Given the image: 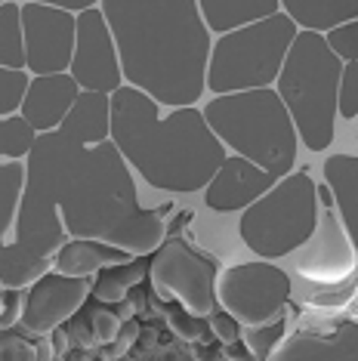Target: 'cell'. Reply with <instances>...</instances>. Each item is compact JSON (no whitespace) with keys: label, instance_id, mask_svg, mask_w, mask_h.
<instances>
[{"label":"cell","instance_id":"8","mask_svg":"<svg viewBox=\"0 0 358 361\" xmlns=\"http://www.w3.org/2000/svg\"><path fill=\"white\" fill-rule=\"evenodd\" d=\"M290 293V275L266 259L238 262L216 278V306L247 327L268 324L284 315Z\"/></svg>","mask_w":358,"mask_h":361},{"label":"cell","instance_id":"12","mask_svg":"<svg viewBox=\"0 0 358 361\" xmlns=\"http://www.w3.org/2000/svg\"><path fill=\"white\" fill-rule=\"evenodd\" d=\"M355 257L358 253L352 250V241H349L337 210L321 207L312 238L297 253V272L300 278L319 287H333L355 275Z\"/></svg>","mask_w":358,"mask_h":361},{"label":"cell","instance_id":"34","mask_svg":"<svg viewBox=\"0 0 358 361\" xmlns=\"http://www.w3.org/2000/svg\"><path fill=\"white\" fill-rule=\"evenodd\" d=\"M0 327H10L22 318V300H25V290H19V287H13V290L0 293Z\"/></svg>","mask_w":358,"mask_h":361},{"label":"cell","instance_id":"38","mask_svg":"<svg viewBox=\"0 0 358 361\" xmlns=\"http://www.w3.org/2000/svg\"><path fill=\"white\" fill-rule=\"evenodd\" d=\"M118 361H130V358H118Z\"/></svg>","mask_w":358,"mask_h":361},{"label":"cell","instance_id":"2","mask_svg":"<svg viewBox=\"0 0 358 361\" xmlns=\"http://www.w3.org/2000/svg\"><path fill=\"white\" fill-rule=\"evenodd\" d=\"M127 87L167 109H195L204 96L214 40L195 0H105Z\"/></svg>","mask_w":358,"mask_h":361},{"label":"cell","instance_id":"32","mask_svg":"<svg viewBox=\"0 0 358 361\" xmlns=\"http://www.w3.org/2000/svg\"><path fill=\"white\" fill-rule=\"evenodd\" d=\"M207 322H210V334H214L219 343H226V346H235V343L241 340V324L235 322L229 312H223V309L210 312Z\"/></svg>","mask_w":358,"mask_h":361},{"label":"cell","instance_id":"23","mask_svg":"<svg viewBox=\"0 0 358 361\" xmlns=\"http://www.w3.org/2000/svg\"><path fill=\"white\" fill-rule=\"evenodd\" d=\"M337 346L328 340H315V336H290V340H284L278 349L272 352V358L268 361H331Z\"/></svg>","mask_w":358,"mask_h":361},{"label":"cell","instance_id":"14","mask_svg":"<svg viewBox=\"0 0 358 361\" xmlns=\"http://www.w3.org/2000/svg\"><path fill=\"white\" fill-rule=\"evenodd\" d=\"M275 183L278 179H272L257 164L244 161L238 154H229L204 188V207L214 213H235V210L244 213L250 204L263 198Z\"/></svg>","mask_w":358,"mask_h":361},{"label":"cell","instance_id":"35","mask_svg":"<svg viewBox=\"0 0 358 361\" xmlns=\"http://www.w3.org/2000/svg\"><path fill=\"white\" fill-rule=\"evenodd\" d=\"M149 361H195L185 349H179V346H161L158 352H152Z\"/></svg>","mask_w":358,"mask_h":361},{"label":"cell","instance_id":"31","mask_svg":"<svg viewBox=\"0 0 358 361\" xmlns=\"http://www.w3.org/2000/svg\"><path fill=\"white\" fill-rule=\"evenodd\" d=\"M140 322L136 318H130V322H124L121 324V334L115 336V343L111 346H102V352H99V358L102 361H118V358H124L127 352H130V346H136L140 343Z\"/></svg>","mask_w":358,"mask_h":361},{"label":"cell","instance_id":"24","mask_svg":"<svg viewBox=\"0 0 358 361\" xmlns=\"http://www.w3.org/2000/svg\"><path fill=\"white\" fill-rule=\"evenodd\" d=\"M284 331H288V318L278 315L275 322H268V324L247 327L241 336H244V343H247L250 355H257L259 361H268L272 358V352L284 343Z\"/></svg>","mask_w":358,"mask_h":361},{"label":"cell","instance_id":"10","mask_svg":"<svg viewBox=\"0 0 358 361\" xmlns=\"http://www.w3.org/2000/svg\"><path fill=\"white\" fill-rule=\"evenodd\" d=\"M25 68L35 78L68 75L78 40V16L62 13L56 4H22Z\"/></svg>","mask_w":358,"mask_h":361},{"label":"cell","instance_id":"36","mask_svg":"<svg viewBox=\"0 0 358 361\" xmlns=\"http://www.w3.org/2000/svg\"><path fill=\"white\" fill-rule=\"evenodd\" d=\"M68 334H65V327H56V331L50 334V349L56 352V355H59V358H65V355H68Z\"/></svg>","mask_w":358,"mask_h":361},{"label":"cell","instance_id":"16","mask_svg":"<svg viewBox=\"0 0 358 361\" xmlns=\"http://www.w3.org/2000/svg\"><path fill=\"white\" fill-rule=\"evenodd\" d=\"M321 170L333 210L352 241V250L358 253V154H331Z\"/></svg>","mask_w":358,"mask_h":361},{"label":"cell","instance_id":"5","mask_svg":"<svg viewBox=\"0 0 358 361\" xmlns=\"http://www.w3.org/2000/svg\"><path fill=\"white\" fill-rule=\"evenodd\" d=\"M343 68L346 65L333 56L324 35L315 31H300L281 65L275 93L309 152H324L333 142Z\"/></svg>","mask_w":358,"mask_h":361},{"label":"cell","instance_id":"1","mask_svg":"<svg viewBox=\"0 0 358 361\" xmlns=\"http://www.w3.org/2000/svg\"><path fill=\"white\" fill-rule=\"evenodd\" d=\"M62 228L75 238L105 241L130 257H149L167 235L161 213L140 207L115 145L84 149L56 130L37 136L31 149L19 244L35 262H47L44 257L56 250Z\"/></svg>","mask_w":358,"mask_h":361},{"label":"cell","instance_id":"37","mask_svg":"<svg viewBox=\"0 0 358 361\" xmlns=\"http://www.w3.org/2000/svg\"><path fill=\"white\" fill-rule=\"evenodd\" d=\"M65 361H96V349H68V355H65Z\"/></svg>","mask_w":358,"mask_h":361},{"label":"cell","instance_id":"22","mask_svg":"<svg viewBox=\"0 0 358 361\" xmlns=\"http://www.w3.org/2000/svg\"><path fill=\"white\" fill-rule=\"evenodd\" d=\"M0 68L25 71V35H22V4H0Z\"/></svg>","mask_w":358,"mask_h":361},{"label":"cell","instance_id":"29","mask_svg":"<svg viewBox=\"0 0 358 361\" xmlns=\"http://www.w3.org/2000/svg\"><path fill=\"white\" fill-rule=\"evenodd\" d=\"M121 315L115 312H105V309H93L90 312V331H93V340L96 346H111L115 336L121 334Z\"/></svg>","mask_w":358,"mask_h":361},{"label":"cell","instance_id":"20","mask_svg":"<svg viewBox=\"0 0 358 361\" xmlns=\"http://www.w3.org/2000/svg\"><path fill=\"white\" fill-rule=\"evenodd\" d=\"M281 13L303 31L331 35L333 28L358 22V0H281Z\"/></svg>","mask_w":358,"mask_h":361},{"label":"cell","instance_id":"4","mask_svg":"<svg viewBox=\"0 0 358 361\" xmlns=\"http://www.w3.org/2000/svg\"><path fill=\"white\" fill-rule=\"evenodd\" d=\"M204 121L226 149L257 164L272 179L294 173L300 136L275 90L214 96L204 105Z\"/></svg>","mask_w":358,"mask_h":361},{"label":"cell","instance_id":"13","mask_svg":"<svg viewBox=\"0 0 358 361\" xmlns=\"http://www.w3.org/2000/svg\"><path fill=\"white\" fill-rule=\"evenodd\" d=\"M87 297H90L87 278H68V275H59V272H44L25 290L19 324L37 336L53 334L56 327L71 322V318L78 315V309H84Z\"/></svg>","mask_w":358,"mask_h":361},{"label":"cell","instance_id":"28","mask_svg":"<svg viewBox=\"0 0 358 361\" xmlns=\"http://www.w3.org/2000/svg\"><path fill=\"white\" fill-rule=\"evenodd\" d=\"M324 40H328L333 56H337L343 65L358 62V22H349L343 28H333L331 35H324Z\"/></svg>","mask_w":358,"mask_h":361},{"label":"cell","instance_id":"21","mask_svg":"<svg viewBox=\"0 0 358 361\" xmlns=\"http://www.w3.org/2000/svg\"><path fill=\"white\" fill-rule=\"evenodd\" d=\"M149 266H152V259L136 257L130 262H121V266L102 269V272L93 278V284H90V297L96 302H121L136 284L145 281Z\"/></svg>","mask_w":358,"mask_h":361},{"label":"cell","instance_id":"6","mask_svg":"<svg viewBox=\"0 0 358 361\" xmlns=\"http://www.w3.org/2000/svg\"><path fill=\"white\" fill-rule=\"evenodd\" d=\"M319 210V185L303 167L278 179L263 198L241 213L238 235L244 247L272 262L297 253L312 238Z\"/></svg>","mask_w":358,"mask_h":361},{"label":"cell","instance_id":"30","mask_svg":"<svg viewBox=\"0 0 358 361\" xmlns=\"http://www.w3.org/2000/svg\"><path fill=\"white\" fill-rule=\"evenodd\" d=\"M340 118L346 121L358 118V62L343 68V80H340Z\"/></svg>","mask_w":358,"mask_h":361},{"label":"cell","instance_id":"39","mask_svg":"<svg viewBox=\"0 0 358 361\" xmlns=\"http://www.w3.org/2000/svg\"><path fill=\"white\" fill-rule=\"evenodd\" d=\"M0 281H4V278H0Z\"/></svg>","mask_w":358,"mask_h":361},{"label":"cell","instance_id":"7","mask_svg":"<svg viewBox=\"0 0 358 361\" xmlns=\"http://www.w3.org/2000/svg\"><path fill=\"white\" fill-rule=\"evenodd\" d=\"M297 35L300 28L284 13H275L257 25L223 35L210 50L207 90L214 96L272 90Z\"/></svg>","mask_w":358,"mask_h":361},{"label":"cell","instance_id":"17","mask_svg":"<svg viewBox=\"0 0 358 361\" xmlns=\"http://www.w3.org/2000/svg\"><path fill=\"white\" fill-rule=\"evenodd\" d=\"M136 257L111 247L105 241H96V238H71L65 241L53 257V272L68 275V278H90L99 275L102 269L109 266H121V262H130Z\"/></svg>","mask_w":358,"mask_h":361},{"label":"cell","instance_id":"26","mask_svg":"<svg viewBox=\"0 0 358 361\" xmlns=\"http://www.w3.org/2000/svg\"><path fill=\"white\" fill-rule=\"evenodd\" d=\"M31 75L28 71L0 68V118H16L22 109V99L28 93Z\"/></svg>","mask_w":358,"mask_h":361},{"label":"cell","instance_id":"33","mask_svg":"<svg viewBox=\"0 0 358 361\" xmlns=\"http://www.w3.org/2000/svg\"><path fill=\"white\" fill-rule=\"evenodd\" d=\"M0 361H37V349L22 336H0Z\"/></svg>","mask_w":358,"mask_h":361},{"label":"cell","instance_id":"15","mask_svg":"<svg viewBox=\"0 0 358 361\" xmlns=\"http://www.w3.org/2000/svg\"><path fill=\"white\" fill-rule=\"evenodd\" d=\"M80 87L71 75H47V78H31L28 93L22 99V121L35 130V133H56L62 121L68 118L71 105L78 102Z\"/></svg>","mask_w":358,"mask_h":361},{"label":"cell","instance_id":"3","mask_svg":"<svg viewBox=\"0 0 358 361\" xmlns=\"http://www.w3.org/2000/svg\"><path fill=\"white\" fill-rule=\"evenodd\" d=\"M111 145L124 164L158 192H204L229 158L226 145L207 127L204 111L173 109L161 118L158 102L133 87L111 93Z\"/></svg>","mask_w":358,"mask_h":361},{"label":"cell","instance_id":"11","mask_svg":"<svg viewBox=\"0 0 358 361\" xmlns=\"http://www.w3.org/2000/svg\"><path fill=\"white\" fill-rule=\"evenodd\" d=\"M68 75L75 78L80 93L111 96L124 87L118 47L99 6L78 16V40H75V56H71Z\"/></svg>","mask_w":358,"mask_h":361},{"label":"cell","instance_id":"25","mask_svg":"<svg viewBox=\"0 0 358 361\" xmlns=\"http://www.w3.org/2000/svg\"><path fill=\"white\" fill-rule=\"evenodd\" d=\"M35 149V130H31L22 114L0 121V154L4 158H22Z\"/></svg>","mask_w":358,"mask_h":361},{"label":"cell","instance_id":"18","mask_svg":"<svg viewBox=\"0 0 358 361\" xmlns=\"http://www.w3.org/2000/svg\"><path fill=\"white\" fill-rule=\"evenodd\" d=\"M59 133L75 145H102L111 136V96L102 93H80L71 105L68 118L62 121Z\"/></svg>","mask_w":358,"mask_h":361},{"label":"cell","instance_id":"19","mask_svg":"<svg viewBox=\"0 0 358 361\" xmlns=\"http://www.w3.org/2000/svg\"><path fill=\"white\" fill-rule=\"evenodd\" d=\"M198 13L207 31L223 37L281 13V0H198Z\"/></svg>","mask_w":358,"mask_h":361},{"label":"cell","instance_id":"27","mask_svg":"<svg viewBox=\"0 0 358 361\" xmlns=\"http://www.w3.org/2000/svg\"><path fill=\"white\" fill-rule=\"evenodd\" d=\"M164 318H167L170 331H173L183 343H201L210 334V322H204V318L189 312L185 306H179V302L164 309Z\"/></svg>","mask_w":358,"mask_h":361},{"label":"cell","instance_id":"9","mask_svg":"<svg viewBox=\"0 0 358 361\" xmlns=\"http://www.w3.org/2000/svg\"><path fill=\"white\" fill-rule=\"evenodd\" d=\"M149 278L161 300H173L201 318L216 312V262L185 238L173 235L154 250Z\"/></svg>","mask_w":358,"mask_h":361}]
</instances>
